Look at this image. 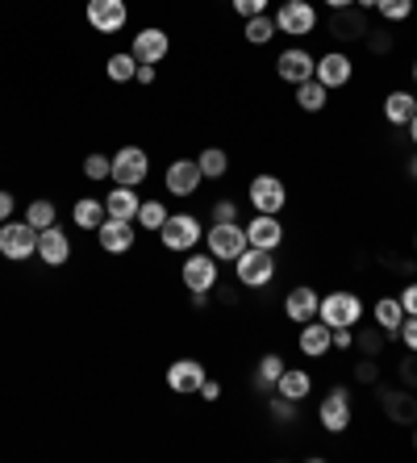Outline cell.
Instances as JSON below:
<instances>
[{
  "label": "cell",
  "mask_w": 417,
  "mask_h": 463,
  "mask_svg": "<svg viewBox=\"0 0 417 463\" xmlns=\"http://www.w3.org/2000/svg\"><path fill=\"white\" fill-rule=\"evenodd\" d=\"M234 276L242 288H268V284L276 280V250L246 247L242 255L234 259Z\"/></svg>",
  "instance_id": "6da1fadb"
},
{
  "label": "cell",
  "mask_w": 417,
  "mask_h": 463,
  "mask_svg": "<svg viewBox=\"0 0 417 463\" xmlns=\"http://www.w3.org/2000/svg\"><path fill=\"white\" fill-rule=\"evenodd\" d=\"M317 317L330 326V330H351V326H359V317H364V301H359L355 292H346V288L326 292V297H321Z\"/></svg>",
  "instance_id": "7a4b0ae2"
},
{
  "label": "cell",
  "mask_w": 417,
  "mask_h": 463,
  "mask_svg": "<svg viewBox=\"0 0 417 463\" xmlns=\"http://www.w3.org/2000/svg\"><path fill=\"white\" fill-rule=\"evenodd\" d=\"M0 255L13 259V263H25V259L38 255V230L30 222H0Z\"/></svg>",
  "instance_id": "3957f363"
},
{
  "label": "cell",
  "mask_w": 417,
  "mask_h": 463,
  "mask_svg": "<svg viewBox=\"0 0 417 463\" xmlns=\"http://www.w3.org/2000/svg\"><path fill=\"white\" fill-rule=\"evenodd\" d=\"M276 30L289 33V38H309L317 30V9L313 0H284L276 9Z\"/></svg>",
  "instance_id": "277c9868"
},
{
  "label": "cell",
  "mask_w": 417,
  "mask_h": 463,
  "mask_svg": "<svg viewBox=\"0 0 417 463\" xmlns=\"http://www.w3.org/2000/svg\"><path fill=\"white\" fill-rule=\"evenodd\" d=\"M372 30V22H367V13L359 9V5H346V9H330V22H326V33H330L334 43H364V33Z\"/></svg>",
  "instance_id": "5b68a950"
},
{
  "label": "cell",
  "mask_w": 417,
  "mask_h": 463,
  "mask_svg": "<svg viewBox=\"0 0 417 463\" xmlns=\"http://www.w3.org/2000/svg\"><path fill=\"white\" fill-rule=\"evenodd\" d=\"M201 238H204L201 217H193V213H167V222L159 230V242L167 250H193Z\"/></svg>",
  "instance_id": "8992f818"
},
{
  "label": "cell",
  "mask_w": 417,
  "mask_h": 463,
  "mask_svg": "<svg viewBox=\"0 0 417 463\" xmlns=\"http://www.w3.org/2000/svg\"><path fill=\"white\" fill-rule=\"evenodd\" d=\"M246 201L255 205V213H280V209L289 205V188H284V180H276V175H255L251 180V188H246Z\"/></svg>",
  "instance_id": "52a82bcc"
},
{
  "label": "cell",
  "mask_w": 417,
  "mask_h": 463,
  "mask_svg": "<svg viewBox=\"0 0 417 463\" xmlns=\"http://www.w3.org/2000/svg\"><path fill=\"white\" fill-rule=\"evenodd\" d=\"M204 238H209V255H213V259H230V263H234V259L251 247V242H246V230L238 226V222H213Z\"/></svg>",
  "instance_id": "ba28073f"
},
{
  "label": "cell",
  "mask_w": 417,
  "mask_h": 463,
  "mask_svg": "<svg viewBox=\"0 0 417 463\" xmlns=\"http://www.w3.org/2000/svg\"><path fill=\"white\" fill-rule=\"evenodd\" d=\"M150 172V159L142 146H121L118 155H113V172H109V180L113 184H126V188H138L142 180H147Z\"/></svg>",
  "instance_id": "9c48e42d"
},
{
  "label": "cell",
  "mask_w": 417,
  "mask_h": 463,
  "mask_svg": "<svg viewBox=\"0 0 417 463\" xmlns=\"http://www.w3.org/2000/svg\"><path fill=\"white\" fill-rule=\"evenodd\" d=\"M380 392V410H384V418L393 421V426H413L417 421V392L413 388H375Z\"/></svg>",
  "instance_id": "30bf717a"
},
{
  "label": "cell",
  "mask_w": 417,
  "mask_h": 463,
  "mask_svg": "<svg viewBox=\"0 0 417 463\" xmlns=\"http://www.w3.org/2000/svg\"><path fill=\"white\" fill-rule=\"evenodd\" d=\"M317 421L326 434H346V426H351V392L346 388H330L326 401L317 405Z\"/></svg>",
  "instance_id": "8fae6325"
},
{
  "label": "cell",
  "mask_w": 417,
  "mask_h": 463,
  "mask_svg": "<svg viewBox=\"0 0 417 463\" xmlns=\"http://www.w3.org/2000/svg\"><path fill=\"white\" fill-rule=\"evenodd\" d=\"M180 280L188 292L209 297V292L217 288V259L213 255H188V263L180 268Z\"/></svg>",
  "instance_id": "7c38bea8"
},
{
  "label": "cell",
  "mask_w": 417,
  "mask_h": 463,
  "mask_svg": "<svg viewBox=\"0 0 417 463\" xmlns=\"http://www.w3.org/2000/svg\"><path fill=\"white\" fill-rule=\"evenodd\" d=\"M129 22L126 0H88V25L97 33H118Z\"/></svg>",
  "instance_id": "4fadbf2b"
},
{
  "label": "cell",
  "mask_w": 417,
  "mask_h": 463,
  "mask_svg": "<svg viewBox=\"0 0 417 463\" xmlns=\"http://www.w3.org/2000/svg\"><path fill=\"white\" fill-rule=\"evenodd\" d=\"M167 51H172V38H167V30H159V25L138 30L134 33V46H129V54H134L138 63H163Z\"/></svg>",
  "instance_id": "5bb4252c"
},
{
  "label": "cell",
  "mask_w": 417,
  "mask_h": 463,
  "mask_svg": "<svg viewBox=\"0 0 417 463\" xmlns=\"http://www.w3.org/2000/svg\"><path fill=\"white\" fill-rule=\"evenodd\" d=\"M313 71H317V59H313L305 46H289V51L276 59V76L289 80V84H305V80H313Z\"/></svg>",
  "instance_id": "9a60e30c"
},
{
  "label": "cell",
  "mask_w": 417,
  "mask_h": 463,
  "mask_svg": "<svg viewBox=\"0 0 417 463\" xmlns=\"http://www.w3.org/2000/svg\"><path fill=\"white\" fill-rule=\"evenodd\" d=\"M201 167H196V159H172L167 163V175H163V188L172 196H193L196 188H201Z\"/></svg>",
  "instance_id": "2e32d148"
},
{
  "label": "cell",
  "mask_w": 417,
  "mask_h": 463,
  "mask_svg": "<svg viewBox=\"0 0 417 463\" xmlns=\"http://www.w3.org/2000/svg\"><path fill=\"white\" fill-rule=\"evenodd\" d=\"M246 242L259 250H276L284 242V226H280V213H255L246 222Z\"/></svg>",
  "instance_id": "e0dca14e"
},
{
  "label": "cell",
  "mask_w": 417,
  "mask_h": 463,
  "mask_svg": "<svg viewBox=\"0 0 417 463\" xmlns=\"http://www.w3.org/2000/svg\"><path fill=\"white\" fill-rule=\"evenodd\" d=\"M138 222H121V217H105L100 222V230H97V238H100V247L109 250V255H126L129 247H134V238H138Z\"/></svg>",
  "instance_id": "ac0fdd59"
},
{
  "label": "cell",
  "mask_w": 417,
  "mask_h": 463,
  "mask_svg": "<svg viewBox=\"0 0 417 463\" xmlns=\"http://www.w3.org/2000/svg\"><path fill=\"white\" fill-rule=\"evenodd\" d=\"M351 76H355V63H351V54H346V51L321 54V59H317V71H313V80H321L326 88L351 84Z\"/></svg>",
  "instance_id": "d6986e66"
},
{
  "label": "cell",
  "mask_w": 417,
  "mask_h": 463,
  "mask_svg": "<svg viewBox=\"0 0 417 463\" xmlns=\"http://www.w3.org/2000/svg\"><path fill=\"white\" fill-rule=\"evenodd\" d=\"M38 255H43L46 268H63L67 259H71V238L59 230V222L46 230H38Z\"/></svg>",
  "instance_id": "ffe728a7"
},
{
  "label": "cell",
  "mask_w": 417,
  "mask_h": 463,
  "mask_svg": "<svg viewBox=\"0 0 417 463\" xmlns=\"http://www.w3.org/2000/svg\"><path fill=\"white\" fill-rule=\"evenodd\" d=\"M317 309H321V292L309 288V284H297V288L284 297V313H289L297 326L313 322V317H317Z\"/></svg>",
  "instance_id": "44dd1931"
},
{
  "label": "cell",
  "mask_w": 417,
  "mask_h": 463,
  "mask_svg": "<svg viewBox=\"0 0 417 463\" xmlns=\"http://www.w3.org/2000/svg\"><path fill=\"white\" fill-rule=\"evenodd\" d=\"M204 364L201 359H175L172 367H167V388L172 392H201V384H204Z\"/></svg>",
  "instance_id": "7402d4cb"
},
{
  "label": "cell",
  "mask_w": 417,
  "mask_h": 463,
  "mask_svg": "<svg viewBox=\"0 0 417 463\" xmlns=\"http://www.w3.org/2000/svg\"><path fill=\"white\" fill-rule=\"evenodd\" d=\"M297 346H300V355H309V359H321L326 351L334 346V330L321 317H313V322L300 326V335H297Z\"/></svg>",
  "instance_id": "603a6c76"
},
{
  "label": "cell",
  "mask_w": 417,
  "mask_h": 463,
  "mask_svg": "<svg viewBox=\"0 0 417 463\" xmlns=\"http://www.w3.org/2000/svg\"><path fill=\"white\" fill-rule=\"evenodd\" d=\"M138 205H142V196L134 193V188H126V184H113L105 196V213L121 217V222H134V217H138Z\"/></svg>",
  "instance_id": "cb8c5ba5"
},
{
  "label": "cell",
  "mask_w": 417,
  "mask_h": 463,
  "mask_svg": "<svg viewBox=\"0 0 417 463\" xmlns=\"http://www.w3.org/2000/svg\"><path fill=\"white\" fill-rule=\"evenodd\" d=\"M417 113V97L413 92H405V88H396V92H388L384 97V121L388 126H409Z\"/></svg>",
  "instance_id": "d4e9b609"
},
{
  "label": "cell",
  "mask_w": 417,
  "mask_h": 463,
  "mask_svg": "<svg viewBox=\"0 0 417 463\" xmlns=\"http://www.w3.org/2000/svg\"><path fill=\"white\" fill-rule=\"evenodd\" d=\"M105 196H80L71 205V222L80 230H100V222H105Z\"/></svg>",
  "instance_id": "484cf974"
},
{
  "label": "cell",
  "mask_w": 417,
  "mask_h": 463,
  "mask_svg": "<svg viewBox=\"0 0 417 463\" xmlns=\"http://www.w3.org/2000/svg\"><path fill=\"white\" fill-rule=\"evenodd\" d=\"M276 392L289 401H305L313 392V376L305 372V367H284V376L276 380Z\"/></svg>",
  "instance_id": "4316f807"
},
{
  "label": "cell",
  "mask_w": 417,
  "mask_h": 463,
  "mask_svg": "<svg viewBox=\"0 0 417 463\" xmlns=\"http://www.w3.org/2000/svg\"><path fill=\"white\" fill-rule=\"evenodd\" d=\"M401 322H405V305H401V297H380V301H375V326L393 338L396 330H401Z\"/></svg>",
  "instance_id": "83f0119b"
},
{
  "label": "cell",
  "mask_w": 417,
  "mask_h": 463,
  "mask_svg": "<svg viewBox=\"0 0 417 463\" xmlns=\"http://www.w3.org/2000/svg\"><path fill=\"white\" fill-rule=\"evenodd\" d=\"M326 100H330V88L321 84V80H305V84H297V105L305 109V113H321Z\"/></svg>",
  "instance_id": "f1b7e54d"
},
{
  "label": "cell",
  "mask_w": 417,
  "mask_h": 463,
  "mask_svg": "<svg viewBox=\"0 0 417 463\" xmlns=\"http://www.w3.org/2000/svg\"><path fill=\"white\" fill-rule=\"evenodd\" d=\"M196 167H201L204 180H222V175L230 172V155H225L222 146H204V151L196 155Z\"/></svg>",
  "instance_id": "f546056e"
},
{
  "label": "cell",
  "mask_w": 417,
  "mask_h": 463,
  "mask_svg": "<svg viewBox=\"0 0 417 463\" xmlns=\"http://www.w3.org/2000/svg\"><path fill=\"white\" fill-rule=\"evenodd\" d=\"M105 71H109V80H113V84H129V80L138 76V59H134L129 51H118V54H109Z\"/></svg>",
  "instance_id": "4dcf8cb0"
},
{
  "label": "cell",
  "mask_w": 417,
  "mask_h": 463,
  "mask_svg": "<svg viewBox=\"0 0 417 463\" xmlns=\"http://www.w3.org/2000/svg\"><path fill=\"white\" fill-rule=\"evenodd\" d=\"M284 367H289V364H284L280 355H263V359H259V372H255V388H259V392H276V380L284 376Z\"/></svg>",
  "instance_id": "1f68e13d"
},
{
  "label": "cell",
  "mask_w": 417,
  "mask_h": 463,
  "mask_svg": "<svg viewBox=\"0 0 417 463\" xmlns=\"http://www.w3.org/2000/svg\"><path fill=\"white\" fill-rule=\"evenodd\" d=\"M242 38L251 46H263V43H271L276 38V17H268V13H259V17H246V30H242Z\"/></svg>",
  "instance_id": "d6a6232c"
},
{
  "label": "cell",
  "mask_w": 417,
  "mask_h": 463,
  "mask_svg": "<svg viewBox=\"0 0 417 463\" xmlns=\"http://www.w3.org/2000/svg\"><path fill=\"white\" fill-rule=\"evenodd\" d=\"M384 343H388V335L380 330V326H364L359 335H355V346H359V355H372V359H380L384 355Z\"/></svg>",
  "instance_id": "836d02e7"
},
{
  "label": "cell",
  "mask_w": 417,
  "mask_h": 463,
  "mask_svg": "<svg viewBox=\"0 0 417 463\" xmlns=\"http://www.w3.org/2000/svg\"><path fill=\"white\" fill-rule=\"evenodd\" d=\"M25 222H30L33 230H46L59 222V209H54V201H46V196H38V201H30V209H25Z\"/></svg>",
  "instance_id": "e575fe53"
},
{
  "label": "cell",
  "mask_w": 417,
  "mask_h": 463,
  "mask_svg": "<svg viewBox=\"0 0 417 463\" xmlns=\"http://www.w3.org/2000/svg\"><path fill=\"white\" fill-rule=\"evenodd\" d=\"M134 222H138L142 230H155V234H159L163 222H167V205H163V201H142V205H138V217H134Z\"/></svg>",
  "instance_id": "d590c367"
},
{
  "label": "cell",
  "mask_w": 417,
  "mask_h": 463,
  "mask_svg": "<svg viewBox=\"0 0 417 463\" xmlns=\"http://www.w3.org/2000/svg\"><path fill=\"white\" fill-rule=\"evenodd\" d=\"M364 46H367L372 54H393L396 38H393V30H388V25H372V30L364 33Z\"/></svg>",
  "instance_id": "8d00e7d4"
},
{
  "label": "cell",
  "mask_w": 417,
  "mask_h": 463,
  "mask_svg": "<svg viewBox=\"0 0 417 463\" xmlns=\"http://www.w3.org/2000/svg\"><path fill=\"white\" fill-rule=\"evenodd\" d=\"M268 410H271V418H276L280 426H292V421H297V413H300V401H289V397H280V392H276Z\"/></svg>",
  "instance_id": "74e56055"
},
{
  "label": "cell",
  "mask_w": 417,
  "mask_h": 463,
  "mask_svg": "<svg viewBox=\"0 0 417 463\" xmlns=\"http://www.w3.org/2000/svg\"><path fill=\"white\" fill-rule=\"evenodd\" d=\"M375 13L384 22H405L409 13H413V0H375Z\"/></svg>",
  "instance_id": "f35d334b"
},
{
  "label": "cell",
  "mask_w": 417,
  "mask_h": 463,
  "mask_svg": "<svg viewBox=\"0 0 417 463\" xmlns=\"http://www.w3.org/2000/svg\"><path fill=\"white\" fill-rule=\"evenodd\" d=\"M109 172H113V159H109V155L92 151L84 159V175H88V180H109Z\"/></svg>",
  "instance_id": "ab89813d"
},
{
  "label": "cell",
  "mask_w": 417,
  "mask_h": 463,
  "mask_svg": "<svg viewBox=\"0 0 417 463\" xmlns=\"http://www.w3.org/2000/svg\"><path fill=\"white\" fill-rule=\"evenodd\" d=\"M355 380H359V384H380V359H372V355H364L359 359V364H355Z\"/></svg>",
  "instance_id": "60d3db41"
},
{
  "label": "cell",
  "mask_w": 417,
  "mask_h": 463,
  "mask_svg": "<svg viewBox=\"0 0 417 463\" xmlns=\"http://www.w3.org/2000/svg\"><path fill=\"white\" fill-rule=\"evenodd\" d=\"M396 376H401V384H405V388H413V392H417V351H409V355L401 359Z\"/></svg>",
  "instance_id": "b9f144b4"
},
{
  "label": "cell",
  "mask_w": 417,
  "mask_h": 463,
  "mask_svg": "<svg viewBox=\"0 0 417 463\" xmlns=\"http://www.w3.org/2000/svg\"><path fill=\"white\" fill-rule=\"evenodd\" d=\"M230 9L238 17H259V13H268V0H230Z\"/></svg>",
  "instance_id": "7bdbcfd3"
},
{
  "label": "cell",
  "mask_w": 417,
  "mask_h": 463,
  "mask_svg": "<svg viewBox=\"0 0 417 463\" xmlns=\"http://www.w3.org/2000/svg\"><path fill=\"white\" fill-rule=\"evenodd\" d=\"M396 338H401V343H405L409 351H417V317H413V313H405V322H401Z\"/></svg>",
  "instance_id": "ee69618b"
},
{
  "label": "cell",
  "mask_w": 417,
  "mask_h": 463,
  "mask_svg": "<svg viewBox=\"0 0 417 463\" xmlns=\"http://www.w3.org/2000/svg\"><path fill=\"white\" fill-rule=\"evenodd\" d=\"M213 222H238V201H213Z\"/></svg>",
  "instance_id": "f6af8a7d"
},
{
  "label": "cell",
  "mask_w": 417,
  "mask_h": 463,
  "mask_svg": "<svg viewBox=\"0 0 417 463\" xmlns=\"http://www.w3.org/2000/svg\"><path fill=\"white\" fill-rule=\"evenodd\" d=\"M401 305H405V313H413V317H417V280L405 284V292H401Z\"/></svg>",
  "instance_id": "bcb514c9"
},
{
  "label": "cell",
  "mask_w": 417,
  "mask_h": 463,
  "mask_svg": "<svg viewBox=\"0 0 417 463\" xmlns=\"http://www.w3.org/2000/svg\"><path fill=\"white\" fill-rule=\"evenodd\" d=\"M13 209H17V201H13V193H9V188H0V222H9V217H13Z\"/></svg>",
  "instance_id": "7dc6e473"
},
{
  "label": "cell",
  "mask_w": 417,
  "mask_h": 463,
  "mask_svg": "<svg viewBox=\"0 0 417 463\" xmlns=\"http://www.w3.org/2000/svg\"><path fill=\"white\" fill-rule=\"evenodd\" d=\"M201 397L204 401H217V397H222V384H217V380H204V384H201Z\"/></svg>",
  "instance_id": "c3c4849f"
},
{
  "label": "cell",
  "mask_w": 417,
  "mask_h": 463,
  "mask_svg": "<svg viewBox=\"0 0 417 463\" xmlns=\"http://www.w3.org/2000/svg\"><path fill=\"white\" fill-rule=\"evenodd\" d=\"M138 84H155V63H138Z\"/></svg>",
  "instance_id": "681fc988"
},
{
  "label": "cell",
  "mask_w": 417,
  "mask_h": 463,
  "mask_svg": "<svg viewBox=\"0 0 417 463\" xmlns=\"http://www.w3.org/2000/svg\"><path fill=\"white\" fill-rule=\"evenodd\" d=\"M334 346H343V351L346 346H355V335L351 330H334Z\"/></svg>",
  "instance_id": "f907efd6"
},
{
  "label": "cell",
  "mask_w": 417,
  "mask_h": 463,
  "mask_svg": "<svg viewBox=\"0 0 417 463\" xmlns=\"http://www.w3.org/2000/svg\"><path fill=\"white\" fill-rule=\"evenodd\" d=\"M222 305H238V288L230 284V288H222Z\"/></svg>",
  "instance_id": "816d5d0a"
},
{
  "label": "cell",
  "mask_w": 417,
  "mask_h": 463,
  "mask_svg": "<svg viewBox=\"0 0 417 463\" xmlns=\"http://www.w3.org/2000/svg\"><path fill=\"white\" fill-rule=\"evenodd\" d=\"M405 129H409V138H413V146H417V113H413V121H409Z\"/></svg>",
  "instance_id": "f5cc1de1"
},
{
  "label": "cell",
  "mask_w": 417,
  "mask_h": 463,
  "mask_svg": "<svg viewBox=\"0 0 417 463\" xmlns=\"http://www.w3.org/2000/svg\"><path fill=\"white\" fill-rule=\"evenodd\" d=\"M330 9H346V5H355V0H326Z\"/></svg>",
  "instance_id": "db71d44e"
},
{
  "label": "cell",
  "mask_w": 417,
  "mask_h": 463,
  "mask_svg": "<svg viewBox=\"0 0 417 463\" xmlns=\"http://www.w3.org/2000/svg\"><path fill=\"white\" fill-rule=\"evenodd\" d=\"M409 180L417 184V155H413V159H409Z\"/></svg>",
  "instance_id": "11a10c76"
},
{
  "label": "cell",
  "mask_w": 417,
  "mask_h": 463,
  "mask_svg": "<svg viewBox=\"0 0 417 463\" xmlns=\"http://www.w3.org/2000/svg\"><path fill=\"white\" fill-rule=\"evenodd\" d=\"M355 5H359L364 13H372V9H375V0H355Z\"/></svg>",
  "instance_id": "9f6ffc18"
},
{
  "label": "cell",
  "mask_w": 417,
  "mask_h": 463,
  "mask_svg": "<svg viewBox=\"0 0 417 463\" xmlns=\"http://www.w3.org/2000/svg\"><path fill=\"white\" fill-rule=\"evenodd\" d=\"M409 430H413V434H409V442H413V451H417V421H413V426H409Z\"/></svg>",
  "instance_id": "6f0895ef"
},
{
  "label": "cell",
  "mask_w": 417,
  "mask_h": 463,
  "mask_svg": "<svg viewBox=\"0 0 417 463\" xmlns=\"http://www.w3.org/2000/svg\"><path fill=\"white\" fill-rule=\"evenodd\" d=\"M413 84H417V59H413Z\"/></svg>",
  "instance_id": "680465c9"
},
{
  "label": "cell",
  "mask_w": 417,
  "mask_h": 463,
  "mask_svg": "<svg viewBox=\"0 0 417 463\" xmlns=\"http://www.w3.org/2000/svg\"><path fill=\"white\" fill-rule=\"evenodd\" d=\"M413 255H417V234H413Z\"/></svg>",
  "instance_id": "91938a15"
}]
</instances>
